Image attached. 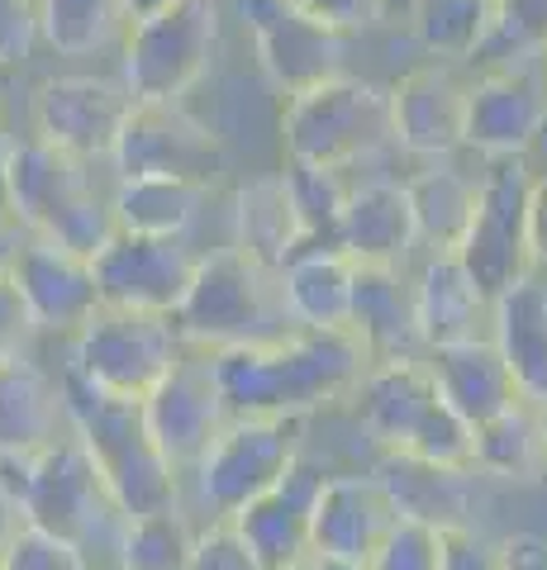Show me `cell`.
I'll list each match as a JSON object with an SVG mask.
<instances>
[{"mask_svg":"<svg viewBox=\"0 0 547 570\" xmlns=\"http://www.w3.org/2000/svg\"><path fill=\"white\" fill-rule=\"evenodd\" d=\"M228 419H300L352 404L367 376V352L352 333L291 328L272 343L209 352Z\"/></svg>","mask_w":547,"mask_h":570,"instance_id":"obj_1","label":"cell"},{"mask_svg":"<svg viewBox=\"0 0 547 570\" xmlns=\"http://www.w3.org/2000/svg\"><path fill=\"white\" fill-rule=\"evenodd\" d=\"M110 190H115L110 167L67 157L33 134L14 142L6 209L20 219L25 234L52 238L81 257H96L100 247L119 234Z\"/></svg>","mask_w":547,"mask_h":570,"instance_id":"obj_2","label":"cell"},{"mask_svg":"<svg viewBox=\"0 0 547 570\" xmlns=\"http://www.w3.org/2000/svg\"><path fill=\"white\" fill-rule=\"evenodd\" d=\"M0 475L20 494L25 519L77 542L96 570H119V542L129 519L110 499L96 456L77 438H62L43 456H0Z\"/></svg>","mask_w":547,"mask_h":570,"instance_id":"obj_3","label":"cell"},{"mask_svg":"<svg viewBox=\"0 0 547 570\" xmlns=\"http://www.w3.org/2000/svg\"><path fill=\"white\" fill-rule=\"evenodd\" d=\"M176 333L191 352H228L248 343H272L291 333V314L281 305V285L267 266H257L234 243L205 247L196 281L172 314Z\"/></svg>","mask_w":547,"mask_h":570,"instance_id":"obj_4","label":"cell"},{"mask_svg":"<svg viewBox=\"0 0 547 570\" xmlns=\"http://www.w3.org/2000/svg\"><path fill=\"white\" fill-rule=\"evenodd\" d=\"M281 148L286 163L324 167V171H358L377 153L395 148L391 134V86L367 77H329L281 105Z\"/></svg>","mask_w":547,"mask_h":570,"instance_id":"obj_5","label":"cell"},{"mask_svg":"<svg viewBox=\"0 0 547 570\" xmlns=\"http://www.w3.org/2000/svg\"><path fill=\"white\" fill-rule=\"evenodd\" d=\"M358 428L377 442V452H410L438 466H471L476 428L438 395L429 356L423 362H381L352 395Z\"/></svg>","mask_w":547,"mask_h":570,"instance_id":"obj_6","label":"cell"},{"mask_svg":"<svg viewBox=\"0 0 547 570\" xmlns=\"http://www.w3.org/2000/svg\"><path fill=\"white\" fill-rule=\"evenodd\" d=\"M305 452L300 419H228L209 452L186 471V509L196 523H228L267 494Z\"/></svg>","mask_w":547,"mask_h":570,"instance_id":"obj_7","label":"cell"},{"mask_svg":"<svg viewBox=\"0 0 547 570\" xmlns=\"http://www.w3.org/2000/svg\"><path fill=\"white\" fill-rule=\"evenodd\" d=\"M224 29V0H182L144 24H129L119 43V71L134 105H186L209 77Z\"/></svg>","mask_w":547,"mask_h":570,"instance_id":"obj_8","label":"cell"},{"mask_svg":"<svg viewBox=\"0 0 547 570\" xmlns=\"http://www.w3.org/2000/svg\"><path fill=\"white\" fill-rule=\"evenodd\" d=\"M182 356L186 343L172 314L100 305L77 337H67V366L119 400H148Z\"/></svg>","mask_w":547,"mask_h":570,"instance_id":"obj_9","label":"cell"},{"mask_svg":"<svg viewBox=\"0 0 547 570\" xmlns=\"http://www.w3.org/2000/svg\"><path fill=\"white\" fill-rule=\"evenodd\" d=\"M538 167L534 157H490L481 163V190H476V214L457 257L476 276V285L500 299L509 285L534 276V253H528V200H534Z\"/></svg>","mask_w":547,"mask_h":570,"instance_id":"obj_10","label":"cell"},{"mask_svg":"<svg viewBox=\"0 0 547 570\" xmlns=\"http://www.w3.org/2000/svg\"><path fill=\"white\" fill-rule=\"evenodd\" d=\"M543 138H547V48L471 67L467 153H476L481 163H490V157H534Z\"/></svg>","mask_w":547,"mask_h":570,"instance_id":"obj_11","label":"cell"},{"mask_svg":"<svg viewBox=\"0 0 547 570\" xmlns=\"http://www.w3.org/2000/svg\"><path fill=\"white\" fill-rule=\"evenodd\" d=\"M234 20L248 33L257 71L281 96H300L348 71V33L324 29L291 0H234Z\"/></svg>","mask_w":547,"mask_h":570,"instance_id":"obj_12","label":"cell"},{"mask_svg":"<svg viewBox=\"0 0 547 570\" xmlns=\"http://www.w3.org/2000/svg\"><path fill=\"white\" fill-rule=\"evenodd\" d=\"M134 115V96L119 77H96V71H62L33 91V124L29 134L52 142L67 157L110 167L119 134Z\"/></svg>","mask_w":547,"mask_h":570,"instance_id":"obj_13","label":"cell"},{"mask_svg":"<svg viewBox=\"0 0 547 570\" xmlns=\"http://www.w3.org/2000/svg\"><path fill=\"white\" fill-rule=\"evenodd\" d=\"M228 171L224 138L196 119L186 105H134V115L119 134V148L110 157L115 181L134 176H176V181L219 186Z\"/></svg>","mask_w":547,"mask_h":570,"instance_id":"obj_14","label":"cell"},{"mask_svg":"<svg viewBox=\"0 0 547 570\" xmlns=\"http://www.w3.org/2000/svg\"><path fill=\"white\" fill-rule=\"evenodd\" d=\"M201 253L191 238H148V234H119L91 257L100 305L115 309H144V314H176L196 281Z\"/></svg>","mask_w":547,"mask_h":570,"instance_id":"obj_15","label":"cell"},{"mask_svg":"<svg viewBox=\"0 0 547 570\" xmlns=\"http://www.w3.org/2000/svg\"><path fill=\"white\" fill-rule=\"evenodd\" d=\"M467 100L471 77L462 62H419L391 81V134L414 163H443L467 153Z\"/></svg>","mask_w":547,"mask_h":570,"instance_id":"obj_16","label":"cell"},{"mask_svg":"<svg viewBox=\"0 0 547 570\" xmlns=\"http://www.w3.org/2000/svg\"><path fill=\"white\" fill-rule=\"evenodd\" d=\"M228 423V409L215 381V356L191 352L167 371V381L144 400V428L157 442L176 471H191L209 452V442L219 438V428Z\"/></svg>","mask_w":547,"mask_h":570,"instance_id":"obj_17","label":"cell"},{"mask_svg":"<svg viewBox=\"0 0 547 570\" xmlns=\"http://www.w3.org/2000/svg\"><path fill=\"white\" fill-rule=\"evenodd\" d=\"M400 523L395 499L385 494L377 471H329L314 499L310 519V551L314 561H348V566H372L381 542Z\"/></svg>","mask_w":547,"mask_h":570,"instance_id":"obj_18","label":"cell"},{"mask_svg":"<svg viewBox=\"0 0 547 570\" xmlns=\"http://www.w3.org/2000/svg\"><path fill=\"white\" fill-rule=\"evenodd\" d=\"M10 281L20 285L25 305L43 337H62L67 343V337H77L86 328V318L100 309V285H96L91 257H81L52 238L25 234L20 253L10 262Z\"/></svg>","mask_w":547,"mask_h":570,"instance_id":"obj_19","label":"cell"},{"mask_svg":"<svg viewBox=\"0 0 547 570\" xmlns=\"http://www.w3.org/2000/svg\"><path fill=\"white\" fill-rule=\"evenodd\" d=\"M333 466H324L320 456H310V448L295 456V466L276 480L267 494H257L253 504H243L234 519L238 538L248 542V551L257 557L262 570H286L310 561V519H314V499L320 485L329 480Z\"/></svg>","mask_w":547,"mask_h":570,"instance_id":"obj_20","label":"cell"},{"mask_svg":"<svg viewBox=\"0 0 547 570\" xmlns=\"http://www.w3.org/2000/svg\"><path fill=\"white\" fill-rule=\"evenodd\" d=\"M372 471L385 485V494L395 499L400 519L438 528V532L476 528L481 490L490 485L476 466H438V461H423L410 452H377Z\"/></svg>","mask_w":547,"mask_h":570,"instance_id":"obj_21","label":"cell"},{"mask_svg":"<svg viewBox=\"0 0 547 570\" xmlns=\"http://www.w3.org/2000/svg\"><path fill=\"white\" fill-rule=\"evenodd\" d=\"M333 247L348 253L358 266H414L419 234H414L404 176H358L348 186Z\"/></svg>","mask_w":547,"mask_h":570,"instance_id":"obj_22","label":"cell"},{"mask_svg":"<svg viewBox=\"0 0 547 570\" xmlns=\"http://www.w3.org/2000/svg\"><path fill=\"white\" fill-rule=\"evenodd\" d=\"M414 285V318L423 333V347H452L471 337H490L496 299H490L457 253H433L410 266Z\"/></svg>","mask_w":547,"mask_h":570,"instance_id":"obj_23","label":"cell"},{"mask_svg":"<svg viewBox=\"0 0 547 570\" xmlns=\"http://www.w3.org/2000/svg\"><path fill=\"white\" fill-rule=\"evenodd\" d=\"M352 337L362 343L367 362H423L419 318H414V285L410 266H358V299H352Z\"/></svg>","mask_w":547,"mask_h":570,"instance_id":"obj_24","label":"cell"},{"mask_svg":"<svg viewBox=\"0 0 547 570\" xmlns=\"http://www.w3.org/2000/svg\"><path fill=\"white\" fill-rule=\"evenodd\" d=\"M72 438L67 428L62 385L52 371L39 366V356L0 366V456H43Z\"/></svg>","mask_w":547,"mask_h":570,"instance_id":"obj_25","label":"cell"},{"mask_svg":"<svg viewBox=\"0 0 547 570\" xmlns=\"http://www.w3.org/2000/svg\"><path fill=\"white\" fill-rule=\"evenodd\" d=\"M228 243H234L238 253H248L257 266H267L272 276L295 253L310 247L305 224H300L291 186L281 171L253 176V181H243L234 195H228Z\"/></svg>","mask_w":547,"mask_h":570,"instance_id":"obj_26","label":"cell"},{"mask_svg":"<svg viewBox=\"0 0 547 570\" xmlns=\"http://www.w3.org/2000/svg\"><path fill=\"white\" fill-rule=\"evenodd\" d=\"M281 305L295 328L348 333L352 299H358V262L339 247H305L276 272Z\"/></svg>","mask_w":547,"mask_h":570,"instance_id":"obj_27","label":"cell"},{"mask_svg":"<svg viewBox=\"0 0 547 570\" xmlns=\"http://www.w3.org/2000/svg\"><path fill=\"white\" fill-rule=\"evenodd\" d=\"M429 371H433L438 395H443L471 428L490 423L496 414H505L509 404L524 400L519 385H515V371H509V362L496 347V337H471V343L433 347Z\"/></svg>","mask_w":547,"mask_h":570,"instance_id":"obj_28","label":"cell"},{"mask_svg":"<svg viewBox=\"0 0 547 570\" xmlns=\"http://www.w3.org/2000/svg\"><path fill=\"white\" fill-rule=\"evenodd\" d=\"M414 209V234H419V257L433 253H457L476 214V190H481V171H462L457 157L443 163H419V171L404 176Z\"/></svg>","mask_w":547,"mask_h":570,"instance_id":"obj_29","label":"cell"},{"mask_svg":"<svg viewBox=\"0 0 547 570\" xmlns=\"http://www.w3.org/2000/svg\"><path fill=\"white\" fill-rule=\"evenodd\" d=\"M219 200V186L201 181H176V176H134V181H115L110 205L115 224L125 234H148V238H191Z\"/></svg>","mask_w":547,"mask_h":570,"instance_id":"obj_30","label":"cell"},{"mask_svg":"<svg viewBox=\"0 0 547 570\" xmlns=\"http://www.w3.org/2000/svg\"><path fill=\"white\" fill-rule=\"evenodd\" d=\"M500 356L515 371V385L528 404H547V276H524L496 299L490 318Z\"/></svg>","mask_w":547,"mask_h":570,"instance_id":"obj_31","label":"cell"},{"mask_svg":"<svg viewBox=\"0 0 547 570\" xmlns=\"http://www.w3.org/2000/svg\"><path fill=\"white\" fill-rule=\"evenodd\" d=\"M471 466L490 485H538L547 475V433H543V409L538 404H509L505 414L476 428L471 442Z\"/></svg>","mask_w":547,"mask_h":570,"instance_id":"obj_32","label":"cell"},{"mask_svg":"<svg viewBox=\"0 0 547 570\" xmlns=\"http://www.w3.org/2000/svg\"><path fill=\"white\" fill-rule=\"evenodd\" d=\"M404 24L429 58L471 67L496 29V0H414Z\"/></svg>","mask_w":547,"mask_h":570,"instance_id":"obj_33","label":"cell"},{"mask_svg":"<svg viewBox=\"0 0 547 570\" xmlns=\"http://www.w3.org/2000/svg\"><path fill=\"white\" fill-rule=\"evenodd\" d=\"M43 43L58 58H96L129 33L125 0H39Z\"/></svg>","mask_w":547,"mask_h":570,"instance_id":"obj_34","label":"cell"},{"mask_svg":"<svg viewBox=\"0 0 547 570\" xmlns=\"http://www.w3.org/2000/svg\"><path fill=\"white\" fill-rule=\"evenodd\" d=\"M201 523L191 509H167L153 519H134L119 542V570H191Z\"/></svg>","mask_w":547,"mask_h":570,"instance_id":"obj_35","label":"cell"},{"mask_svg":"<svg viewBox=\"0 0 547 570\" xmlns=\"http://www.w3.org/2000/svg\"><path fill=\"white\" fill-rule=\"evenodd\" d=\"M281 176H286V186H291V200H295L300 224H305L310 247H333L352 181L343 171H324V167H305V163H286Z\"/></svg>","mask_w":547,"mask_h":570,"instance_id":"obj_36","label":"cell"},{"mask_svg":"<svg viewBox=\"0 0 547 570\" xmlns=\"http://www.w3.org/2000/svg\"><path fill=\"white\" fill-rule=\"evenodd\" d=\"M538 48H547V0H496V29H490L481 58L471 67L505 62Z\"/></svg>","mask_w":547,"mask_h":570,"instance_id":"obj_37","label":"cell"},{"mask_svg":"<svg viewBox=\"0 0 547 570\" xmlns=\"http://www.w3.org/2000/svg\"><path fill=\"white\" fill-rule=\"evenodd\" d=\"M0 566L6 570H96L77 542H67L48 528H33V523H25L20 538L0 551Z\"/></svg>","mask_w":547,"mask_h":570,"instance_id":"obj_38","label":"cell"},{"mask_svg":"<svg viewBox=\"0 0 547 570\" xmlns=\"http://www.w3.org/2000/svg\"><path fill=\"white\" fill-rule=\"evenodd\" d=\"M367 570H443V532L400 519Z\"/></svg>","mask_w":547,"mask_h":570,"instance_id":"obj_39","label":"cell"},{"mask_svg":"<svg viewBox=\"0 0 547 570\" xmlns=\"http://www.w3.org/2000/svg\"><path fill=\"white\" fill-rule=\"evenodd\" d=\"M39 324H33V314L25 305L20 285L10 281V272L0 276V366L10 362H25V356H33V347H39Z\"/></svg>","mask_w":547,"mask_h":570,"instance_id":"obj_40","label":"cell"},{"mask_svg":"<svg viewBox=\"0 0 547 570\" xmlns=\"http://www.w3.org/2000/svg\"><path fill=\"white\" fill-rule=\"evenodd\" d=\"M43 43L39 0H0V71L25 67Z\"/></svg>","mask_w":547,"mask_h":570,"instance_id":"obj_41","label":"cell"},{"mask_svg":"<svg viewBox=\"0 0 547 570\" xmlns=\"http://www.w3.org/2000/svg\"><path fill=\"white\" fill-rule=\"evenodd\" d=\"M295 10H305L310 20H320L324 29H339L348 39L377 29V24H391V6L385 0H291Z\"/></svg>","mask_w":547,"mask_h":570,"instance_id":"obj_42","label":"cell"},{"mask_svg":"<svg viewBox=\"0 0 547 570\" xmlns=\"http://www.w3.org/2000/svg\"><path fill=\"white\" fill-rule=\"evenodd\" d=\"M191 570H262L248 542L238 538L234 523H201L196 551H191Z\"/></svg>","mask_w":547,"mask_h":570,"instance_id":"obj_43","label":"cell"},{"mask_svg":"<svg viewBox=\"0 0 547 570\" xmlns=\"http://www.w3.org/2000/svg\"><path fill=\"white\" fill-rule=\"evenodd\" d=\"M443 570H500L496 538H486L481 528L443 532Z\"/></svg>","mask_w":547,"mask_h":570,"instance_id":"obj_44","label":"cell"},{"mask_svg":"<svg viewBox=\"0 0 547 570\" xmlns=\"http://www.w3.org/2000/svg\"><path fill=\"white\" fill-rule=\"evenodd\" d=\"M496 561L500 570H547V532L515 528L496 538Z\"/></svg>","mask_w":547,"mask_h":570,"instance_id":"obj_45","label":"cell"},{"mask_svg":"<svg viewBox=\"0 0 547 570\" xmlns=\"http://www.w3.org/2000/svg\"><path fill=\"white\" fill-rule=\"evenodd\" d=\"M528 253H534V272L547 276V171H538L528 200Z\"/></svg>","mask_w":547,"mask_h":570,"instance_id":"obj_46","label":"cell"},{"mask_svg":"<svg viewBox=\"0 0 547 570\" xmlns=\"http://www.w3.org/2000/svg\"><path fill=\"white\" fill-rule=\"evenodd\" d=\"M25 504H20V494H14L6 485V475H0V551H6L14 538H20V528H25Z\"/></svg>","mask_w":547,"mask_h":570,"instance_id":"obj_47","label":"cell"},{"mask_svg":"<svg viewBox=\"0 0 547 570\" xmlns=\"http://www.w3.org/2000/svg\"><path fill=\"white\" fill-rule=\"evenodd\" d=\"M20 243H25L20 219H14L10 209H0V276L10 272V262H14V253H20Z\"/></svg>","mask_w":547,"mask_h":570,"instance_id":"obj_48","label":"cell"},{"mask_svg":"<svg viewBox=\"0 0 547 570\" xmlns=\"http://www.w3.org/2000/svg\"><path fill=\"white\" fill-rule=\"evenodd\" d=\"M14 142H20V134H10V124L0 119V209H6V181H10V157H14Z\"/></svg>","mask_w":547,"mask_h":570,"instance_id":"obj_49","label":"cell"},{"mask_svg":"<svg viewBox=\"0 0 547 570\" xmlns=\"http://www.w3.org/2000/svg\"><path fill=\"white\" fill-rule=\"evenodd\" d=\"M172 6H182V0H125V20L129 24H144V20H153V14H163Z\"/></svg>","mask_w":547,"mask_h":570,"instance_id":"obj_50","label":"cell"},{"mask_svg":"<svg viewBox=\"0 0 547 570\" xmlns=\"http://www.w3.org/2000/svg\"><path fill=\"white\" fill-rule=\"evenodd\" d=\"M385 6H391V24H400V20H410L414 0H385Z\"/></svg>","mask_w":547,"mask_h":570,"instance_id":"obj_51","label":"cell"},{"mask_svg":"<svg viewBox=\"0 0 547 570\" xmlns=\"http://www.w3.org/2000/svg\"><path fill=\"white\" fill-rule=\"evenodd\" d=\"M320 570H367V566H348V561H320Z\"/></svg>","mask_w":547,"mask_h":570,"instance_id":"obj_52","label":"cell"},{"mask_svg":"<svg viewBox=\"0 0 547 570\" xmlns=\"http://www.w3.org/2000/svg\"><path fill=\"white\" fill-rule=\"evenodd\" d=\"M286 570H320V561L310 557V561H300V566H286Z\"/></svg>","mask_w":547,"mask_h":570,"instance_id":"obj_53","label":"cell"},{"mask_svg":"<svg viewBox=\"0 0 547 570\" xmlns=\"http://www.w3.org/2000/svg\"><path fill=\"white\" fill-rule=\"evenodd\" d=\"M543 433H547V404H543Z\"/></svg>","mask_w":547,"mask_h":570,"instance_id":"obj_54","label":"cell"},{"mask_svg":"<svg viewBox=\"0 0 547 570\" xmlns=\"http://www.w3.org/2000/svg\"><path fill=\"white\" fill-rule=\"evenodd\" d=\"M543 142H547V138H543ZM543 142H538V148H543Z\"/></svg>","mask_w":547,"mask_h":570,"instance_id":"obj_55","label":"cell"},{"mask_svg":"<svg viewBox=\"0 0 547 570\" xmlns=\"http://www.w3.org/2000/svg\"><path fill=\"white\" fill-rule=\"evenodd\" d=\"M0 570H6V566H0Z\"/></svg>","mask_w":547,"mask_h":570,"instance_id":"obj_56","label":"cell"}]
</instances>
